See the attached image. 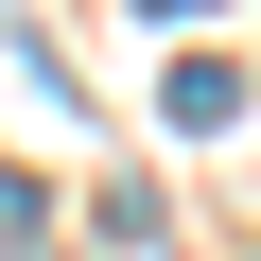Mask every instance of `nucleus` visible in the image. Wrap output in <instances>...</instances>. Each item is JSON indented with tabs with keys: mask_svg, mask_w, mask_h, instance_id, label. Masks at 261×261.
Here are the masks:
<instances>
[{
	"mask_svg": "<svg viewBox=\"0 0 261 261\" xmlns=\"http://www.w3.org/2000/svg\"><path fill=\"white\" fill-rule=\"evenodd\" d=\"M140 18H192V0H140Z\"/></svg>",
	"mask_w": 261,
	"mask_h": 261,
	"instance_id": "nucleus-1",
	"label": "nucleus"
}]
</instances>
